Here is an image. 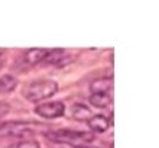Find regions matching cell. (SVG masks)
Masks as SVG:
<instances>
[{
  "instance_id": "cell-1",
  "label": "cell",
  "mask_w": 159,
  "mask_h": 148,
  "mask_svg": "<svg viewBox=\"0 0 159 148\" xmlns=\"http://www.w3.org/2000/svg\"><path fill=\"white\" fill-rule=\"evenodd\" d=\"M46 138L49 141L57 144H66L70 147H82L92 142L94 135L91 132H82V130H71V129H60V130H51L46 132Z\"/></svg>"
},
{
  "instance_id": "cell-2",
  "label": "cell",
  "mask_w": 159,
  "mask_h": 148,
  "mask_svg": "<svg viewBox=\"0 0 159 148\" xmlns=\"http://www.w3.org/2000/svg\"><path fill=\"white\" fill-rule=\"evenodd\" d=\"M58 91V84L52 79H37L22 88V96L28 102H42L45 99L52 97Z\"/></svg>"
},
{
  "instance_id": "cell-3",
  "label": "cell",
  "mask_w": 159,
  "mask_h": 148,
  "mask_svg": "<svg viewBox=\"0 0 159 148\" xmlns=\"http://www.w3.org/2000/svg\"><path fill=\"white\" fill-rule=\"evenodd\" d=\"M43 129L48 127L33 121H0V138H12V136L22 138L37 133Z\"/></svg>"
},
{
  "instance_id": "cell-4",
  "label": "cell",
  "mask_w": 159,
  "mask_h": 148,
  "mask_svg": "<svg viewBox=\"0 0 159 148\" xmlns=\"http://www.w3.org/2000/svg\"><path fill=\"white\" fill-rule=\"evenodd\" d=\"M34 112L42 117V118H48V120H54L58 117H62L66 112V106L60 100H52V102H45L40 103L34 108Z\"/></svg>"
},
{
  "instance_id": "cell-5",
  "label": "cell",
  "mask_w": 159,
  "mask_h": 148,
  "mask_svg": "<svg viewBox=\"0 0 159 148\" xmlns=\"http://www.w3.org/2000/svg\"><path fill=\"white\" fill-rule=\"evenodd\" d=\"M48 52H49V49H45V48H31L24 52L22 62H24V64H27V66L42 64L43 60L48 56Z\"/></svg>"
},
{
  "instance_id": "cell-6",
  "label": "cell",
  "mask_w": 159,
  "mask_h": 148,
  "mask_svg": "<svg viewBox=\"0 0 159 148\" xmlns=\"http://www.w3.org/2000/svg\"><path fill=\"white\" fill-rule=\"evenodd\" d=\"M88 126L95 133H104L110 126V121H109V118L106 115H100L98 114V115H92L88 120Z\"/></svg>"
},
{
  "instance_id": "cell-7",
  "label": "cell",
  "mask_w": 159,
  "mask_h": 148,
  "mask_svg": "<svg viewBox=\"0 0 159 148\" xmlns=\"http://www.w3.org/2000/svg\"><path fill=\"white\" fill-rule=\"evenodd\" d=\"M89 90H91V93H109V94H111L113 79L111 78H100V79H95L89 85Z\"/></svg>"
},
{
  "instance_id": "cell-8",
  "label": "cell",
  "mask_w": 159,
  "mask_h": 148,
  "mask_svg": "<svg viewBox=\"0 0 159 148\" xmlns=\"http://www.w3.org/2000/svg\"><path fill=\"white\" fill-rule=\"evenodd\" d=\"M16 84H18V79L14 75H11V73H6V75L0 76V94L12 93L16 88Z\"/></svg>"
},
{
  "instance_id": "cell-9",
  "label": "cell",
  "mask_w": 159,
  "mask_h": 148,
  "mask_svg": "<svg viewBox=\"0 0 159 148\" xmlns=\"http://www.w3.org/2000/svg\"><path fill=\"white\" fill-rule=\"evenodd\" d=\"M111 94L109 93H91L89 102L95 108H107L111 103Z\"/></svg>"
},
{
  "instance_id": "cell-10",
  "label": "cell",
  "mask_w": 159,
  "mask_h": 148,
  "mask_svg": "<svg viewBox=\"0 0 159 148\" xmlns=\"http://www.w3.org/2000/svg\"><path fill=\"white\" fill-rule=\"evenodd\" d=\"M73 117L79 121H82V120L88 121L92 115H91V109L86 108L85 105H75L73 106Z\"/></svg>"
},
{
  "instance_id": "cell-11",
  "label": "cell",
  "mask_w": 159,
  "mask_h": 148,
  "mask_svg": "<svg viewBox=\"0 0 159 148\" xmlns=\"http://www.w3.org/2000/svg\"><path fill=\"white\" fill-rule=\"evenodd\" d=\"M9 148H40V144L34 139H24L16 144H12Z\"/></svg>"
},
{
  "instance_id": "cell-12",
  "label": "cell",
  "mask_w": 159,
  "mask_h": 148,
  "mask_svg": "<svg viewBox=\"0 0 159 148\" xmlns=\"http://www.w3.org/2000/svg\"><path fill=\"white\" fill-rule=\"evenodd\" d=\"M73 148H94V147H89V145H82V147H73Z\"/></svg>"
},
{
  "instance_id": "cell-13",
  "label": "cell",
  "mask_w": 159,
  "mask_h": 148,
  "mask_svg": "<svg viewBox=\"0 0 159 148\" xmlns=\"http://www.w3.org/2000/svg\"><path fill=\"white\" fill-rule=\"evenodd\" d=\"M2 54H3V49L0 48V56H2Z\"/></svg>"
}]
</instances>
